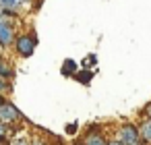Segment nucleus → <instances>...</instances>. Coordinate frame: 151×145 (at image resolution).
<instances>
[{
    "instance_id": "obj_1",
    "label": "nucleus",
    "mask_w": 151,
    "mask_h": 145,
    "mask_svg": "<svg viewBox=\"0 0 151 145\" xmlns=\"http://www.w3.org/2000/svg\"><path fill=\"white\" fill-rule=\"evenodd\" d=\"M35 38L33 35H29V33H23V35H19L17 38V52H19V56H23V58H27V56H31L33 54V50H35Z\"/></svg>"
},
{
    "instance_id": "obj_2",
    "label": "nucleus",
    "mask_w": 151,
    "mask_h": 145,
    "mask_svg": "<svg viewBox=\"0 0 151 145\" xmlns=\"http://www.w3.org/2000/svg\"><path fill=\"white\" fill-rule=\"evenodd\" d=\"M15 42V29L11 23H6L4 19H0V46L6 48Z\"/></svg>"
},
{
    "instance_id": "obj_3",
    "label": "nucleus",
    "mask_w": 151,
    "mask_h": 145,
    "mask_svg": "<svg viewBox=\"0 0 151 145\" xmlns=\"http://www.w3.org/2000/svg\"><path fill=\"white\" fill-rule=\"evenodd\" d=\"M21 114H19V110L13 106V104H9V102H2L0 104V122H15L17 118H19Z\"/></svg>"
},
{
    "instance_id": "obj_4",
    "label": "nucleus",
    "mask_w": 151,
    "mask_h": 145,
    "mask_svg": "<svg viewBox=\"0 0 151 145\" xmlns=\"http://www.w3.org/2000/svg\"><path fill=\"white\" fill-rule=\"evenodd\" d=\"M120 135H122V141H120L122 145H139V128H134L132 124H124Z\"/></svg>"
},
{
    "instance_id": "obj_5",
    "label": "nucleus",
    "mask_w": 151,
    "mask_h": 145,
    "mask_svg": "<svg viewBox=\"0 0 151 145\" xmlns=\"http://www.w3.org/2000/svg\"><path fill=\"white\" fill-rule=\"evenodd\" d=\"M23 2H29V0H0V9L11 11V13H17Z\"/></svg>"
},
{
    "instance_id": "obj_6",
    "label": "nucleus",
    "mask_w": 151,
    "mask_h": 145,
    "mask_svg": "<svg viewBox=\"0 0 151 145\" xmlns=\"http://www.w3.org/2000/svg\"><path fill=\"white\" fill-rule=\"evenodd\" d=\"M139 137H143L145 141H151V120L143 122L141 128H139Z\"/></svg>"
},
{
    "instance_id": "obj_7",
    "label": "nucleus",
    "mask_w": 151,
    "mask_h": 145,
    "mask_svg": "<svg viewBox=\"0 0 151 145\" xmlns=\"http://www.w3.org/2000/svg\"><path fill=\"white\" fill-rule=\"evenodd\" d=\"M0 77H2V79H11V77H13V69H11V64L2 62V60H0Z\"/></svg>"
},
{
    "instance_id": "obj_8",
    "label": "nucleus",
    "mask_w": 151,
    "mask_h": 145,
    "mask_svg": "<svg viewBox=\"0 0 151 145\" xmlns=\"http://www.w3.org/2000/svg\"><path fill=\"white\" fill-rule=\"evenodd\" d=\"M85 145H106V141H104L99 135H91V137H87Z\"/></svg>"
},
{
    "instance_id": "obj_9",
    "label": "nucleus",
    "mask_w": 151,
    "mask_h": 145,
    "mask_svg": "<svg viewBox=\"0 0 151 145\" xmlns=\"http://www.w3.org/2000/svg\"><path fill=\"white\" fill-rule=\"evenodd\" d=\"M70 69H73V71L77 69V62H75V60H66V62H64V75H68Z\"/></svg>"
},
{
    "instance_id": "obj_10",
    "label": "nucleus",
    "mask_w": 151,
    "mask_h": 145,
    "mask_svg": "<svg viewBox=\"0 0 151 145\" xmlns=\"http://www.w3.org/2000/svg\"><path fill=\"white\" fill-rule=\"evenodd\" d=\"M9 89V83H6V79H2V77H0V93H2V91H6Z\"/></svg>"
},
{
    "instance_id": "obj_11",
    "label": "nucleus",
    "mask_w": 151,
    "mask_h": 145,
    "mask_svg": "<svg viewBox=\"0 0 151 145\" xmlns=\"http://www.w3.org/2000/svg\"><path fill=\"white\" fill-rule=\"evenodd\" d=\"M79 79L81 81H87V79H91V75H79Z\"/></svg>"
},
{
    "instance_id": "obj_12",
    "label": "nucleus",
    "mask_w": 151,
    "mask_h": 145,
    "mask_svg": "<svg viewBox=\"0 0 151 145\" xmlns=\"http://www.w3.org/2000/svg\"><path fill=\"white\" fill-rule=\"evenodd\" d=\"M4 133H6V128H4V124H2V122H0V137H2Z\"/></svg>"
},
{
    "instance_id": "obj_13",
    "label": "nucleus",
    "mask_w": 151,
    "mask_h": 145,
    "mask_svg": "<svg viewBox=\"0 0 151 145\" xmlns=\"http://www.w3.org/2000/svg\"><path fill=\"white\" fill-rule=\"evenodd\" d=\"M145 112H147V116H149V120H151V104H149V106L145 108Z\"/></svg>"
},
{
    "instance_id": "obj_14",
    "label": "nucleus",
    "mask_w": 151,
    "mask_h": 145,
    "mask_svg": "<svg viewBox=\"0 0 151 145\" xmlns=\"http://www.w3.org/2000/svg\"><path fill=\"white\" fill-rule=\"evenodd\" d=\"M108 145H122L120 141H112V143H108Z\"/></svg>"
},
{
    "instance_id": "obj_15",
    "label": "nucleus",
    "mask_w": 151,
    "mask_h": 145,
    "mask_svg": "<svg viewBox=\"0 0 151 145\" xmlns=\"http://www.w3.org/2000/svg\"><path fill=\"white\" fill-rule=\"evenodd\" d=\"M15 145H27V143H25V141H17Z\"/></svg>"
},
{
    "instance_id": "obj_16",
    "label": "nucleus",
    "mask_w": 151,
    "mask_h": 145,
    "mask_svg": "<svg viewBox=\"0 0 151 145\" xmlns=\"http://www.w3.org/2000/svg\"><path fill=\"white\" fill-rule=\"evenodd\" d=\"M2 102H4V97H2V95H0V104H2Z\"/></svg>"
}]
</instances>
